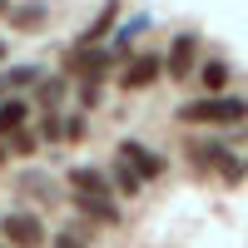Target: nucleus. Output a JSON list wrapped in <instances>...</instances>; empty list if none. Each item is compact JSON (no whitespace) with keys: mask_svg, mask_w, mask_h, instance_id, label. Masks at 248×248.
I'll list each match as a JSON object with an SVG mask.
<instances>
[{"mask_svg":"<svg viewBox=\"0 0 248 248\" xmlns=\"http://www.w3.org/2000/svg\"><path fill=\"white\" fill-rule=\"evenodd\" d=\"M5 154H10V159H35V154H40V134L30 129V124H25V129H15V134L5 139Z\"/></svg>","mask_w":248,"mask_h":248,"instance_id":"nucleus-16","label":"nucleus"},{"mask_svg":"<svg viewBox=\"0 0 248 248\" xmlns=\"http://www.w3.org/2000/svg\"><path fill=\"white\" fill-rule=\"evenodd\" d=\"M5 164H10V154H5V139H0V169H5Z\"/></svg>","mask_w":248,"mask_h":248,"instance_id":"nucleus-21","label":"nucleus"},{"mask_svg":"<svg viewBox=\"0 0 248 248\" xmlns=\"http://www.w3.org/2000/svg\"><path fill=\"white\" fill-rule=\"evenodd\" d=\"M90 229L94 223H65L60 233H50L45 248H90Z\"/></svg>","mask_w":248,"mask_h":248,"instance_id":"nucleus-15","label":"nucleus"},{"mask_svg":"<svg viewBox=\"0 0 248 248\" xmlns=\"http://www.w3.org/2000/svg\"><path fill=\"white\" fill-rule=\"evenodd\" d=\"M10 5H15V0H0V15H10Z\"/></svg>","mask_w":248,"mask_h":248,"instance_id":"nucleus-22","label":"nucleus"},{"mask_svg":"<svg viewBox=\"0 0 248 248\" xmlns=\"http://www.w3.org/2000/svg\"><path fill=\"white\" fill-rule=\"evenodd\" d=\"M119 10H124V0H105V5H99V15L90 20L85 30H79V40H75V45H105V35L114 30V20H119Z\"/></svg>","mask_w":248,"mask_h":248,"instance_id":"nucleus-12","label":"nucleus"},{"mask_svg":"<svg viewBox=\"0 0 248 248\" xmlns=\"http://www.w3.org/2000/svg\"><path fill=\"white\" fill-rule=\"evenodd\" d=\"M159 79H164V55L144 50V55H129V60H124V70L114 75V85H119L124 94H139V90H154Z\"/></svg>","mask_w":248,"mask_h":248,"instance_id":"nucleus-5","label":"nucleus"},{"mask_svg":"<svg viewBox=\"0 0 248 248\" xmlns=\"http://www.w3.org/2000/svg\"><path fill=\"white\" fill-rule=\"evenodd\" d=\"M30 114H35V105L25 94H0V139H10L15 129H25Z\"/></svg>","mask_w":248,"mask_h":248,"instance_id":"nucleus-10","label":"nucleus"},{"mask_svg":"<svg viewBox=\"0 0 248 248\" xmlns=\"http://www.w3.org/2000/svg\"><path fill=\"white\" fill-rule=\"evenodd\" d=\"M35 134H40V144H65V109H40Z\"/></svg>","mask_w":248,"mask_h":248,"instance_id":"nucleus-14","label":"nucleus"},{"mask_svg":"<svg viewBox=\"0 0 248 248\" xmlns=\"http://www.w3.org/2000/svg\"><path fill=\"white\" fill-rule=\"evenodd\" d=\"M194 70H199V30H179L169 40V55H164V79L189 85Z\"/></svg>","mask_w":248,"mask_h":248,"instance_id":"nucleus-4","label":"nucleus"},{"mask_svg":"<svg viewBox=\"0 0 248 248\" xmlns=\"http://www.w3.org/2000/svg\"><path fill=\"white\" fill-rule=\"evenodd\" d=\"M20 194H30V199H40V203H55L60 194H55V184L45 179V174H20V184H15Z\"/></svg>","mask_w":248,"mask_h":248,"instance_id":"nucleus-17","label":"nucleus"},{"mask_svg":"<svg viewBox=\"0 0 248 248\" xmlns=\"http://www.w3.org/2000/svg\"><path fill=\"white\" fill-rule=\"evenodd\" d=\"M45 15H50V5H40V0H35V5H10V25H15V30H30V25H40Z\"/></svg>","mask_w":248,"mask_h":248,"instance_id":"nucleus-18","label":"nucleus"},{"mask_svg":"<svg viewBox=\"0 0 248 248\" xmlns=\"http://www.w3.org/2000/svg\"><path fill=\"white\" fill-rule=\"evenodd\" d=\"M0 248H10V243H5V238H0Z\"/></svg>","mask_w":248,"mask_h":248,"instance_id":"nucleus-24","label":"nucleus"},{"mask_svg":"<svg viewBox=\"0 0 248 248\" xmlns=\"http://www.w3.org/2000/svg\"><path fill=\"white\" fill-rule=\"evenodd\" d=\"M90 134V119H85V109H75V114H65V144H79Z\"/></svg>","mask_w":248,"mask_h":248,"instance_id":"nucleus-19","label":"nucleus"},{"mask_svg":"<svg viewBox=\"0 0 248 248\" xmlns=\"http://www.w3.org/2000/svg\"><path fill=\"white\" fill-rule=\"evenodd\" d=\"M243 174H248V164H243V159H233V154H229V159L218 164V179H223V184H238Z\"/></svg>","mask_w":248,"mask_h":248,"instance_id":"nucleus-20","label":"nucleus"},{"mask_svg":"<svg viewBox=\"0 0 248 248\" xmlns=\"http://www.w3.org/2000/svg\"><path fill=\"white\" fill-rule=\"evenodd\" d=\"M184 154H189V164H194L199 174H218V164L229 159L233 149H229V144H218V139H189V144H184Z\"/></svg>","mask_w":248,"mask_h":248,"instance_id":"nucleus-8","label":"nucleus"},{"mask_svg":"<svg viewBox=\"0 0 248 248\" xmlns=\"http://www.w3.org/2000/svg\"><path fill=\"white\" fill-rule=\"evenodd\" d=\"M105 174H109V189H114V199H139V189H144V179H139V174L129 169V164L119 159V154H114V164H109Z\"/></svg>","mask_w":248,"mask_h":248,"instance_id":"nucleus-13","label":"nucleus"},{"mask_svg":"<svg viewBox=\"0 0 248 248\" xmlns=\"http://www.w3.org/2000/svg\"><path fill=\"white\" fill-rule=\"evenodd\" d=\"M114 65L119 60H114L109 45H70V55H65V75L70 79H90V85H105Z\"/></svg>","mask_w":248,"mask_h":248,"instance_id":"nucleus-2","label":"nucleus"},{"mask_svg":"<svg viewBox=\"0 0 248 248\" xmlns=\"http://www.w3.org/2000/svg\"><path fill=\"white\" fill-rule=\"evenodd\" d=\"M0 60H5V40H0Z\"/></svg>","mask_w":248,"mask_h":248,"instance_id":"nucleus-23","label":"nucleus"},{"mask_svg":"<svg viewBox=\"0 0 248 248\" xmlns=\"http://www.w3.org/2000/svg\"><path fill=\"white\" fill-rule=\"evenodd\" d=\"M114 154L129 164V169H134L144 184H154V179H164V174H169V159H164L159 149H149L144 139H119V149H114Z\"/></svg>","mask_w":248,"mask_h":248,"instance_id":"nucleus-6","label":"nucleus"},{"mask_svg":"<svg viewBox=\"0 0 248 248\" xmlns=\"http://www.w3.org/2000/svg\"><path fill=\"white\" fill-rule=\"evenodd\" d=\"M194 79H199V90L203 94H229V85H233V65L229 60H199V70H194Z\"/></svg>","mask_w":248,"mask_h":248,"instance_id":"nucleus-9","label":"nucleus"},{"mask_svg":"<svg viewBox=\"0 0 248 248\" xmlns=\"http://www.w3.org/2000/svg\"><path fill=\"white\" fill-rule=\"evenodd\" d=\"M179 124H209V129H229V124H248V99L243 94H199V99H184L174 109Z\"/></svg>","mask_w":248,"mask_h":248,"instance_id":"nucleus-1","label":"nucleus"},{"mask_svg":"<svg viewBox=\"0 0 248 248\" xmlns=\"http://www.w3.org/2000/svg\"><path fill=\"white\" fill-rule=\"evenodd\" d=\"M0 238H5L10 248H45V243H50V229H45V218H40V214L10 209L5 218H0Z\"/></svg>","mask_w":248,"mask_h":248,"instance_id":"nucleus-3","label":"nucleus"},{"mask_svg":"<svg viewBox=\"0 0 248 248\" xmlns=\"http://www.w3.org/2000/svg\"><path fill=\"white\" fill-rule=\"evenodd\" d=\"M75 214L99 229H119V199L114 194H75Z\"/></svg>","mask_w":248,"mask_h":248,"instance_id":"nucleus-7","label":"nucleus"},{"mask_svg":"<svg viewBox=\"0 0 248 248\" xmlns=\"http://www.w3.org/2000/svg\"><path fill=\"white\" fill-rule=\"evenodd\" d=\"M75 90V79L60 70V75H40L35 79V109H60V99Z\"/></svg>","mask_w":248,"mask_h":248,"instance_id":"nucleus-11","label":"nucleus"}]
</instances>
